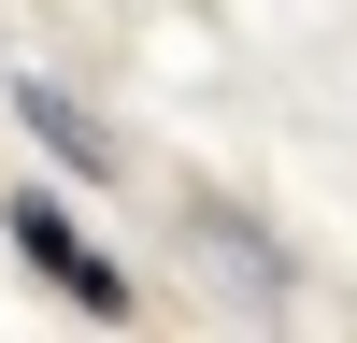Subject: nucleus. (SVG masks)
Here are the masks:
<instances>
[{"label": "nucleus", "mask_w": 357, "mask_h": 343, "mask_svg": "<svg viewBox=\"0 0 357 343\" xmlns=\"http://www.w3.org/2000/svg\"><path fill=\"white\" fill-rule=\"evenodd\" d=\"M15 243H29V272H43V286H72L86 314H129V272H114V257L86 243L72 215H57V200H15Z\"/></svg>", "instance_id": "nucleus-1"}, {"label": "nucleus", "mask_w": 357, "mask_h": 343, "mask_svg": "<svg viewBox=\"0 0 357 343\" xmlns=\"http://www.w3.org/2000/svg\"><path fill=\"white\" fill-rule=\"evenodd\" d=\"M186 229H200V243H215V286H229V300H257V314H272V300H286V257H272V243H257V229H243V215H186Z\"/></svg>", "instance_id": "nucleus-2"}, {"label": "nucleus", "mask_w": 357, "mask_h": 343, "mask_svg": "<svg viewBox=\"0 0 357 343\" xmlns=\"http://www.w3.org/2000/svg\"><path fill=\"white\" fill-rule=\"evenodd\" d=\"M29 129H43V143H57V158H72V172H114V143L86 129V114L57 100V86H29Z\"/></svg>", "instance_id": "nucleus-3"}]
</instances>
